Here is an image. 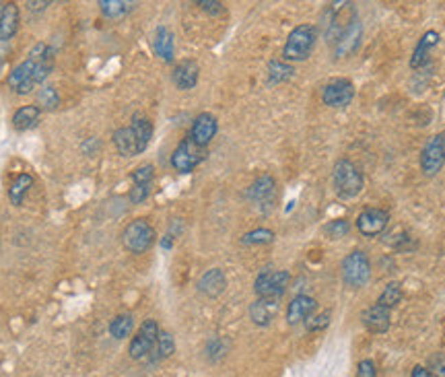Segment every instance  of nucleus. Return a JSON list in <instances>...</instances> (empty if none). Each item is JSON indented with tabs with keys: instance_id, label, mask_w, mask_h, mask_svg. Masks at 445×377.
I'll use <instances>...</instances> for the list:
<instances>
[{
	"instance_id": "obj_9",
	"label": "nucleus",
	"mask_w": 445,
	"mask_h": 377,
	"mask_svg": "<svg viewBox=\"0 0 445 377\" xmlns=\"http://www.w3.org/2000/svg\"><path fill=\"white\" fill-rule=\"evenodd\" d=\"M159 332H161V330H159V323H157L155 319H144V321L140 323L136 336H134L132 342H130V350H128L130 356H132L134 361L146 358V356L150 354L155 342H157Z\"/></svg>"
},
{
	"instance_id": "obj_26",
	"label": "nucleus",
	"mask_w": 445,
	"mask_h": 377,
	"mask_svg": "<svg viewBox=\"0 0 445 377\" xmlns=\"http://www.w3.org/2000/svg\"><path fill=\"white\" fill-rule=\"evenodd\" d=\"M33 187V175H29V173H19L12 181H10V185H8V200H10V204L12 206H21L23 204V200H25V196H27V192Z\"/></svg>"
},
{
	"instance_id": "obj_31",
	"label": "nucleus",
	"mask_w": 445,
	"mask_h": 377,
	"mask_svg": "<svg viewBox=\"0 0 445 377\" xmlns=\"http://www.w3.org/2000/svg\"><path fill=\"white\" fill-rule=\"evenodd\" d=\"M39 109H47V111H52V109H56L58 105H60V95H58V91L54 89V87H41L39 89V93H37V103H35Z\"/></svg>"
},
{
	"instance_id": "obj_27",
	"label": "nucleus",
	"mask_w": 445,
	"mask_h": 377,
	"mask_svg": "<svg viewBox=\"0 0 445 377\" xmlns=\"http://www.w3.org/2000/svg\"><path fill=\"white\" fill-rule=\"evenodd\" d=\"M175 352V340L169 332H159L157 336V342L150 350V363H159V361H165L169 358L171 354Z\"/></svg>"
},
{
	"instance_id": "obj_11",
	"label": "nucleus",
	"mask_w": 445,
	"mask_h": 377,
	"mask_svg": "<svg viewBox=\"0 0 445 377\" xmlns=\"http://www.w3.org/2000/svg\"><path fill=\"white\" fill-rule=\"evenodd\" d=\"M389 222V212L383 208H365L358 216H356V229L365 235V237H377L385 231Z\"/></svg>"
},
{
	"instance_id": "obj_32",
	"label": "nucleus",
	"mask_w": 445,
	"mask_h": 377,
	"mask_svg": "<svg viewBox=\"0 0 445 377\" xmlns=\"http://www.w3.org/2000/svg\"><path fill=\"white\" fill-rule=\"evenodd\" d=\"M400 301H402V286H400L398 282H389V284L381 290V295H379V299H377V303L383 305V307H387V309L396 307Z\"/></svg>"
},
{
	"instance_id": "obj_41",
	"label": "nucleus",
	"mask_w": 445,
	"mask_h": 377,
	"mask_svg": "<svg viewBox=\"0 0 445 377\" xmlns=\"http://www.w3.org/2000/svg\"><path fill=\"white\" fill-rule=\"evenodd\" d=\"M208 356L212 358V361H216V352H218V356H223L225 352H227V346L223 344V340H218V338H214V340H210L208 342Z\"/></svg>"
},
{
	"instance_id": "obj_42",
	"label": "nucleus",
	"mask_w": 445,
	"mask_h": 377,
	"mask_svg": "<svg viewBox=\"0 0 445 377\" xmlns=\"http://www.w3.org/2000/svg\"><path fill=\"white\" fill-rule=\"evenodd\" d=\"M410 377H433V375H431V371H429L426 367H422V365H416V367L412 369Z\"/></svg>"
},
{
	"instance_id": "obj_20",
	"label": "nucleus",
	"mask_w": 445,
	"mask_h": 377,
	"mask_svg": "<svg viewBox=\"0 0 445 377\" xmlns=\"http://www.w3.org/2000/svg\"><path fill=\"white\" fill-rule=\"evenodd\" d=\"M21 23V12L14 2H4L2 19H0V41H8L14 37Z\"/></svg>"
},
{
	"instance_id": "obj_34",
	"label": "nucleus",
	"mask_w": 445,
	"mask_h": 377,
	"mask_svg": "<svg viewBox=\"0 0 445 377\" xmlns=\"http://www.w3.org/2000/svg\"><path fill=\"white\" fill-rule=\"evenodd\" d=\"M132 183L136 185H152V179H155V167L152 165H140L138 169L132 171Z\"/></svg>"
},
{
	"instance_id": "obj_29",
	"label": "nucleus",
	"mask_w": 445,
	"mask_h": 377,
	"mask_svg": "<svg viewBox=\"0 0 445 377\" xmlns=\"http://www.w3.org/2000/svg\"><path fill=\"white\" fill-rule=\"evenodd\" d=\"M293 72H295V68L288 62H284V60H272L268 64V82L270 84L284 82V80H288L293 76Z\"/></svg>"
},
{
	"instance_id": "obj_24",
	"label": "nucleus",
	"mask_w": 445,
	"mask_h": 377,
	"mask_svg": "<svg viewBox=\"0 0 445 377\" xmlns=\"http://www.w3.org/2000/svg\"><path fill=\"white\" fill-rule=\"evenodd\" d=\"M41 117V109L37 105H23L12 113V128L19 132H25L33 126H37Z\"/></svg>"
},
{
	"instance_id": "obj_22",
	"label": "nucleus",
	"mask_w": 445,
	"mask_h": 377,
	"mask_svg": "<svg viewBox=\"0 0 445 377\" xmlns=\"http://www.w3.org/2000/svg\"><path fill=\"white\" fill-rule=\"evenodd\" d=\"M358 39H361V23L354 19L340 35V39H336V56H348L356 45H358Z\"/></svg>"
},
{
	"instance_id": "obj_14",
	"label": "nucleus",
	"mask_w": 445,
	"mask_h": 377,
	"mask_svg": "<svg viewBox=\"0 0 445 377\" xmlns=\"http://www.w3.org/2000/svg\"><path fill=\"white\" fill-rule=\"evenodd\" d=\"M389 319H391L389 309L383 307V305H379V303L367 307V309L363 311V315H361L363 325H365L369 332H373V334H383V332H387V330H389Z\"/></svg>"
},
{
	"instance_id": "obj_12",
	"label": "nucleus",
	"mask_w": 445,
	"mask_h": 377,
	"mask_svg": "<svg viewBox=\"0 0 445 377\" xmlns=\"http://www.w3.org/2000/svg\"><path fill=\"white\" fill-rule=\"evenodd\" d=\"M216 130H218V122L212 113L204 111L200 115H196L192 128H190V140L202 148H206L210 144V140L216 136Z\"/></svg>"
},
{
	"instance_id": "obj_7",
	"label": "nucleus",
	"mask_w": 445,
	"mask_h": 377,
	"mask_svg": "<svg viewBox=\"0 0 445 377\" xmlns=\"http://www.w3.org/2000/svg\"><path fill=\"white\" fill-rule=\"evenodd\" d=\"M204 159H206V148L194 144V142L190 140V136L183 138V140L175 146V150L171 152V165H173V169L179 171V173H190V171H194Z\"/></svg>"
},
{
	"instance_id": "obj_19",
	"label": "nucleus",
	"mask_w": 445,
	"mask_h": 377,
	"mask_svg": "<svg viewBox=\"0 0 445 377\" xmlns=\"http://www.w3.org/2000/svg\"><path fill=\"white\" fill-rule=\"evenodd\" d=\"M437 43H439V33L433 31V29L426 31V33L418 39V43H416V47H414V52H412L410 66H412V68H422V66L426 64V60H429L431 49H433Z\"/></svg>"
},
{
	"instance_id": "obj_38",
	"label": "nucleus",
	"mask_w": 445,
	"mask_h": 377,
	"mask_svg": "<svg viewBox=\"0 0 445 377\" xmlns=\"http://www.w3.org/2000/svg\"><path fill=\"white\" fill-rule=\"evenodd\" d=\"M148 194H150V185H136V183H132V190H130L128 198H130L132 204H142L148 198Z\"/></svg>"
},
{
	"instance_id": "obj_17",
	"label": "nucleus",
	"mask_w": 445,
	"mask_h": 377,
	"mask_svg": "<svg viewBox=\"0 0 445 377\" xmlns=\"http://www.w3.org/2000/svg\"><path fill=\"white\" fill-rule=\"evenodd\" d=\"M274 194H276V181L268 173H264L258 179H253V183L247 187V198L253 200L255 204H268V202H272Z\"/></svg>"
},
{
	"instance_id": "obj_25",
	"label": "nucleus",
	"mask_w": 445,
	"mask_h": 377,
	"mask_svg": "<svg viewBox=\"0 0 445 377\" xmlns=\"http://www.w3.org/2000/svg\"><path fill=\"white\" fill-rule=\"evenodd\" d=\"M130 128L136 136V144H138V152H144L146 146L150 144V138H152V124L148 117L140 115V113H134L132 122H130Z\"/></svg>"
},
{
	"instance_id": "obj_3",
	"label": "nucleus",
	"mask_w": 445,
	"mask_h": 377,
	"mask_svg": "<svg viewBox=\"0 0 445 377\" xmlns=\"http://www.w3.org/2000/svg\"><path fill=\"white\" fill-rule=\"evenodd\" d=\"M332 181H334L336 194L344 200L358 196L363 185H365V177H363L361 169L348 159L336 161V165L332 169Z\"/></svg>"
},
{
	"instance_id": "obj_23",
	"label": "nucleus",
	"mask_w": 445,
	"mask_h": 377,
	"mask_svg": "<svg viewBox=\"0 0 445 377\" xmlns=\"http://www.w3.org/2000/svg\"><path fill=\"white\" fill-rule=\"evenodd\" d=\"M113 144L117 148V152L122 157H134V155H140L138 152V144H136V136L132 132L130 126H122L113 132Z\"/></svg>"
},
{
	"instance_id": "obj_35",
	"label": "nucleus",
	"mask_w": 445,
	"mask_h": 377,
	"mask_svg": "<svg viewBox=\"0 0 445 377\" xmlns=\"http://www.w3.org/2000/svg\"><path fill=\"white\" fill-rule=\"evenodd\" d=\"M323 231H326V235H330L332 239H342V237L348 235L350 222H348L346 218H336V220L328 222V225L323 227Z\"/></svg>"
},
{
	"instance_id": "obj_13",
	"label": "nucleus",
	"mask_w": 445,
	"mask_h": 377,
	"mask_svg": "<svg viewBox=\"0 0 445 377\" xmlns=\"http://www.w3.org/2000/svg\"><path fill=\"white\" fill-rule=\"evenodd\" d=\"M317 309V301L309 295H297L290 299L288 307H286V321L290 325L305 321L307 317H311Z\"/></svg>"
},
{
	"instance_id": "obj_37",
	"label": "nucleus",
	"mask_w": 445,
	"mask_h": 377,
	"mask_svg": "<svg viewBox=\"0 0 445 377\" xmlns=\"http://www.w3.org/2000/svg\"><path fill=\"white\" fill-rule=\"evenodd\" d=\"M429 371L433 377H445V352H437L429 358Z\"/></svg>"
},
{
	"instance_id": "obj_43",
	"label": "nucleus",
	"mask_w": 445,
	"mask_h": 377,
	"mask_svg": "<svg viewBox=\"0 0 445 377\" xmlns=\"http://www.w3.org/2000/svg\"><path fill=\"white\" fill-rule=\"evenodd\" d=\"M29 10H45L49 6V2H27Z\"/></svg>"
},
{
	"instance_id": "obj_16",
	"label": "nucleus",
	"mask_w": 445,
	"mask_h": 377,
	"mask_svg": "<svg viewBox=\"0 0 445 377\" xmlns=\"http://www.w3.org/2000/svg\"><path fill=\"white\" fill-rule=\"evenodd\" d=\"M225 288H227V276H225V272L220 268H210L198 280V290L202 295H206L208 299H214V297L223 295Z\"/></svg>"
},
{
	"instance_id": "obj_4",
	"label": "nucleus",
	"mask_w": 445,
	"mask_h": 377,
	"mask_svg": "<svg viewBox=\"0 0 445 377\" xmlns=\"http://www.w3.org/2000/svg\"><path fill=\"white\" fill-rule=\"evenodd\" d=\"M122 243L132 253H144L155 243V229L146 218H134L122 231Z\"/></svg>"
},
{
	"instance_id": "obj_39",
	"label": "nucleus",
	"mask_w": 445,
	"mask_h": 377,
	"mask_svg": "<svg viewBox=\"0 0 445 377\" xmlns=\"http://www.w3.org/2000/svg\"><path fill=\"white\" fill-rule=\"evenodd\" d=\"M356 377H377V369H375V363L371 358H365L358 363V369H356Z\"/></svg>"
},
{
	"instance_id": "obj_33",
	"label": "nucleus",
	"mask_w": 445,
	"mask_h": 377,
	"mask_svg": "<svg viewBox=\"0 0 445 377\" xmlns=\"http://www.w3.org/2000/svg\"><path fill=\"white\" fill-rule=\"evenodd\" d=\"M274 239V233L270 229H253L249 233H245L241 237V243L245 245H264V243H270Z\"/></svg>"
},
{
	"instance_id": "obj_40",
	"label": "nucleus",
	"mask_w": 445,
	"mask_h": 377,
	"mask_svg": "<svg viewBox=\"0 0 445 377\" xmlns=\"http://www.w3.org/2000/svg\"><path fill=\"white\" fill-rule=\"evenodd\" d=\"M198 6H200L204 12H210V14H220V12H225L223 2H216V0H200Z\"/></svg>"
},
{
	"instance_id": "obj_30",
	"label": "nucleus",
	"mask_w": 445,
	"mask_h": 377,
	"mask_svg": "<svg viewBox=\"0 0 445 377\" xmlns=\"http://www.w3.org/2000/svg\"><path fill=\"white\" fill-rule=\"evenodd\" d=\"M132 325H134L132 315H130V313H119V315H115V317L109 321V334H111L115 340H124V338L130 336Z\"/></svg>"
},
{
	"instance_id": "obj_15",
	"label": "nucleus",
	"mask_w": 445,
	"mask_h": 377,
	"mask_svg": "<svg viewBox=\"0 0 445 377\" xmlns=\"http://www.w3.org/2000/svg\"><path fill=\"white\" fill-rule=\"evenodd\" d=\"M198 76H200V66L194 62V60H181L173 72H171V80L177 89L181 91H190L196 87L198 82Z\"/></svg>"
},
{
	"instance_id": "obj_1",
	"label": "nucleus",
	"mask_w": 445,
	"mask_h": 377,
	"mask_svg": "<svg viewBox=\"0 0 445 377\" xmlns=\"http://www.w3.org/2000/svg\"><path fill=\"white\" fill-rule=\"evenodd\" d=\"M52 68H54L52 47L45 43H35L27 54V58L10 70L6 84L16 95H27L49 76Z\"/></svg>"
},
{
	"instance_id": "obj_21",
	"label": "nucleus",
	"mask_w": 445,
	"mask_h": 377,
	"mask_svg": "<svg viewBox=\"0 0 445 377\" xmlns=\"http://www.w3.org/2000/svg\"><path fill=\"white\" fill-rule=\"evenodd\" d=\"M152 52L165 60V62H171L173 60V54H175V47H173V35L167 27H157L155 29V37H152Z\"/></svg>"
},
{
	"instance_id": "obj_8",
	"label": "nucleus",
	"mask_w": 445,
	"mask_h": 377,
	"mask_svg": "<svg viewBox=\"0 0 445 377\" xmlns=\"http://www.w3.org/2000/svg\"><path fill=\"white\" fill-rule=\"evenodd\" d=\"M288 272L286 270H264L258 274L253 282V290L258 299H280L288 284Z\"/></svg>"
},
{
	"instance_id": "obj_18",
	"label": "nucleus",
	"mask_w": 445,
	"mask_h": 377,
	"mask_svg": "<svg viewBox=\"0 0 445 377\" xmlns=\"http://www.w3.org/2000/svg\"><path fill=\"white\" fill-rule=\"evenodd\" d=\"M280 299H255L249 305V317L255 325H268L278 313Z\"/></svg>"
},
{
	"instance_id": "obj_5",
	"label": "nucleus",
	"mask_w": 445,
	"mask_h": 377,
	"mask_svg": "<svg viewBox=\"0 0 445 377\" xmlns=\"http://www.w3.org/2000/svg\"><path fill=\"white\" fill-rule=\"evenodd\" d=\"M342 280L352 286V288H361L369 282L371 278V262L367 258L365 251L361 249H354L350 251L344 260H342Z\"/></svg>"
},
{
	"instance_id": "obj_10",
	"label": "nucleus",
	"mask_w": 445,
	"mask_h": 377,
	"mask_svg": "<svg viewBox=\"0 0 445 377\" xmlns=\"http://www.w3.org/2000/svg\"><path fill=\"white\" fill-rule=\"evenodd\" d=\"M354 97V84L348 78H332L323 91H321V101L328 107H346Z\"/></svg>"
},
{
	"instance_id": "obj_36",
	"label": "nucleus",
	"mask_w": 445,
	"mask_h": 377,
	"mask_svg": "<svg viewBox=\"0 0 445 377\" xmlns=\"http://www.w3.org/2000/svg\"><path fill=\"white\" fill-rule=\"evenodd\" d=\"M330 319H332V311L326 309V311H321V313H313L311 317H307V319H305V328H307L309 332H319V330L328 328Z\"/></svg>"
},
{
	"instance_id": "obj_2",
	"label": "nucleus",
	"mask_w": 445,
	"mask_h": 377,
	"mask_svg": "<svg viewBox=\"0 0 445 377\" xmlns=\"http://www.w3.org/2000/svg\"><path fill=\"white\" fill-rule=\"evenodd\" d=\"M315 39H317V29L313 25H309V23L297 25L286 37V43L282 47V60L284 62L307 60L315 47Z\"/></svg>"
},
{
	"instance_id": "obj_44",
	"label": "nucleus",
	"mask_w": 445,
	"mask_h": 377,
	"mask_svg": "<svg viewBox=\"0 0 445 377\" xmlns=\"http://www.w3.org/2000/svg\"><path fill=\"white\" fill-rule=\"evenodd\" d=\"M2 10H4V2H0V19H2Z\"/></svg>"
},
{
	"instance_id": "obj_28",
	"label": "nucleus",
	"mask_w": 445,
	"mask_h": 377,
	"mask_svg": "<svg viewBox=\"0 0 445 377\" xmlns=\"http://www.w3.org/2000/svg\"><path fill=\"white\" fill-rule=\"evenodd\" d=\"M136 6V2H126V0H99V8L107 19H115V16H124L128 14L132 8Z\"/></svg>"
},
{
	"instance_id": "obj_6",
	"label": "nucleus",
	"mask_w": 445,
	"mask_h": 377,
	"mask_svg": "<svg viewBox=\"0 0 445 377\" xmlns=\"http://www.w3.org/2000/svg\"><path fill=\"white\" fill-rule=\"evenodd\" d=\"M445 165V132L431 136L420 150V169L426 177H435Z\"/></svg>"
}]
</instances>
